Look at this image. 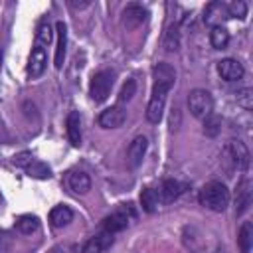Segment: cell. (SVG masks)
I'll list each match as a JSON object with an SVG mask.
<instances>
[{
	"label": "cell",
	"mask_w": 253,
	"mask_h": 253,
	"mask_svg": "<svg viewBox=\"0 0 253 253\" xmlns=\"http://www.w3.org/2000/svg\"><path fill=\"white\" fill-rule=\"evenodd\" d=\"M198 200L204 208H208L211 211H223L229 206V190L221 182H208L200 190Z\"/></svg>",
	"instance_id": "cell-1"
},
{
	"label": "cell",
	"mask_w": 253,
	"mask_h": 253,
	"mask_svg": "<svg viewBox=\"0 0 253 253\" xmlns=\"http://www.w3.org/2000/svg\"><path fill=\"white\" fill-rule=\"evenodd\" d=\"M115 85V71L111 69H103L99 73L93 75L91 83H89V95L95 103H103L107 101V97L111 95V89Z\"/></svg>",
	"instance_id": "cell-2"
},
{
	"label": "cell",
	"mask_w": 253,
	"mask_h": 253,
	"mask_svg": "<svg viewBox=\"0 0 253 253\" xmlns=\"http://www.w3.org/2000/svg\"><path fill=\"white\" fill-rule=\"evenodd\" d=\"M188 107L196 119H206L213 113V99L206 89H194L188 95Z\"/></svg>",
	"instance_id": "cell-3"
},
{
	"label": "cell",
	"mask_w": 253,
	"mask_h": 253,
	"mask_svg": "<svg viewBox=\"0 0 253 253\" xmlns=\"http://www.w3.org/2000/svg\"><path fill=\"white\" fill-rule=\"evenodd\" d=\"M152 77H154V85H152V91L156 93H166L174 87V81H176V71L170 63H156L154 69H152Z\"/></svg>",
	"instance_id": "cell-4"
},
{
	"label": "cell",
	"mask_w": 253,
	"mask_h": 253,
	"mask_svg": "<svg viewBox=\"0 0 253 253\" xmlns=\"http://www.w3.org/2000/svg\"><path fill=\"white\" fill-rule=\"evenodd\" d=\"M217 73H219L221 79H225V81H239V79L243 77L245 69H243L241 61L227 57V59H221V61L217 63Z\"/></svg>",
	"instance_id": "cell-5"
},
{
	"label": "cell",
	"mask_w": 253,
	"mask_h": 253,
	"mask_svg": "<svg viewBox=\"0 0 253 253\" xmlns=\"http://www.w3.org/2000/svg\"><path fill=\"white\" fill-rule=\"evenodd\" d=\"M164 103H166V93H156L152 91L150 101L146 105V121L152 125H158L164 113Z\"/></svg>",
	"instance_id": "cell-6"
},
{
	"label": "cell",
	"mask_w": 253,
	"mask_h": 253,
	"mask_svg": "<svg viewBox=\"0 0 253 253\" xmlns=\"http://www.w3.org/2000/svg\"><path fill=\"white\" fill-rule=\"evenodd\" d=\"M125 119H126V113H125L119 105H115V107H109V109L101 111V115H99V125H101L103 128H119V126L125 123Z\"/></svg>",
	"instance_id": "cell-7"
},
{
	"label": "cell",
	"mask_w": 253,
	"mask_h": 253,
	"mask_svg": "<svg viewBox=\"0 0 253 253\" xmlns=\"http://www.w3.org/2000/svg\"><path fill=\"white\" fill-rule=\"evenodd\" d=\"M146 148H148V140H146V136L138 134V136L132 138V142L128 144V150H126L128 164H130L132 168H136V166L142 162V158H144V154H146Z\"/></svg>",
	"instance_id": "cell-8"
},
{
	"label": "cell",
	"mask_w": 253,
	"mask_h": 253,
	"mask_svg": "<svg viewBox=\"0 0 253 253\" xmlns=\"http://www.w3.org/2000/svg\"><path fill=\"white\" fill-rule=\"evenodd\" d=\"M251 206V182L243 178L235 190V213L243 215Z\"/></svg>",
	"instance_id": "cell-9"
},
{
	"label": "cell",
	"mask_w": 253,
	"mask_h": 253,
	"mask_svg": "<svg viewBox=\"0 0 253 253\" xmlns=\"http://www.w3.org/2000/svg\"><path fill=\"white\" fill-rule=\"evenodd\" d=\"M45 63H47V55H45L43 47L36 43L34 49H32V53H30V61H28V73H30V77H40L43 73V69H45Z\"/></svg>",
	"instance_id": "cell-10"
},
{
	"label": "cell",
	"mask_w": 253,
	"mask_h": 253,
	"mask_svg": "<svg viewBox=\"0 0 253 253\" xmlns=\"http://www.w3.org/2000/svg\"><path fill=\"white\" fill-rule=\"evenodd\" d=\"M184 192H186V184H182V182H178V180H174V178L164 180L162 186H160V198H162L164 204H172V202L178 200Z\"/></svg>",
	"instance_id": "cell-11"
},
{
	"label": "cell",
	"mask_w": 253,
	"mask_h": 253,
	"mask_svg": "<svg viewBox=\"0 0 253 253\" xmlns=\"http://www.w3.org/2000/svg\"><path fill=\"white\" fill-rule=\"evenodd\" d=\"M148 16V10L140 4H128L125 10H123V24L128 26V28H134V26H140Z\"/></svg>",
	"instance_id": "cell-12"
},
{
	"label": "cell",
	"mask_w": 253,
	"mask_h": 253,
	"mask_svg": "<svg viewBox=\"0 0 253 253\" xmlns=\"http://www.w3.org/2000/svg\"><path fill=\"white\" fill-rule=\"evenodd\" d=\"M55 34H57V43H55V57H53V65L57 69H61L63 59H65V49H67V26L63 22L55 24Z\"/></svg>",
	"instance_id": "cell-13"
},
{
	"label": "cell",
	"mask_w": 253,
	"mask_h": 253,
	"mask_svg": "<svg viewBox=\"0 0 253 253\" xmlns=\"http://www.w3.org/2000/svg\"><path fill=\"white\" fill-rule=\"evenodd\" d=\"M227 150L231 152V160L237 164L239 170H247V168H249V158H251V154H249L247 146H245L241 140H231L229 146H227Z\"/></svg>",
	"instance_id": "cell-14"
},
{
	"label": "cell",
	"mask_w": 253,
	"mask_h": 253,
	"mask_svg": "<svg viewBox=\"0 0 253 253\" xmlns=\"http://www.w3.org/2000/svg\"><path fill=\"white\" fill-rule=\"evenodd\" d=\"M128 219H130L128 213L123 211V210H119V211H115V213H111V215H107L103 219V227L109 233H117V231H123L128 225Z\"/></svg>",
	"instance_id": "cell-15"
},
{
	"label": "cell",
	"mask_w": 253,
	"mask_h": 253,
	"mask_svg": "<svg viewBox=\"0 0 253 253\" xmlns=\"http://www.w3.org/2000/svg\"><path fill=\"white\" fill-rule=\"evenodd\" d=\"M65 126H67V138L73 146H79L81 144V117L77 111H71L67 115V121H65Z\"/></svg>",
	"instance_id": "cell-16"
},
{
	"label": "cell",
	"mask_w": 253,
	"mask_h": 253,
	"mask_svg": "<svg viewBox=\"0 0 253 253\" xmlns=\"http://www.w3.org/2000/svg\"><path fill=\"white\" fill-rule=\"evenodd\" d=\"M237 245L241 253H249L251 245H253V223L251 221H243L239 231H237Z\"/></svg>",
	"instance_id": "cell-17"
},
{
	"label": "cell",
	"mask_w": 253,
	"mask_h": 253,
	"mask_svg": "<svg viewBox=\"0 0 253 253\" xmlns=\"http://www.w3.org/2000/svg\"><path fill=\"white\" fill-rule=\"evenodd\" d=\"M71 219H73V211H71V208H67V206H55V208L49 211V221H51L53 227H63V225H67Z\"/></svg>",
	"instance_id": "cell-18"
},
{
	"label": "cell",
	"mask_w": 253,
	"mask_h": 253,
	"mask_svg": "<svg viewBox=\"0 0 253 253\" xmlns=\"http://www.w3.org/2000/svg\"><path fill=\"white\" fill-rule=\"evenodd\" d=\"M69 188L75 194H87L91 190V178L85 172H73L69 176Z\"/></svg>",
	"instance_id": "cell-19"
},
{
	"label": "cell",
	"mask_w": 253,
	"mask_h": 253,
	"mask_svg": "<svg viewBox=\"0 0 253 253\" xmlns=\"http://www.w3.org/2000/svg\"><path fill=\"white\" fill-rule=\"evenodd\" d=\"M210 43L213 49H225L229 43V32L223 26H213L210 32Z\"/></svg>",
	"instance_id": "cell-20"
},
{
	"label": "cell",
	"mask_w": 253,
	"mask_h": 253,
	"mask_svg": "<svg viewBox=\"0 0 253 253\" xmlns=\"http://www.w3.org/2000/svg\"><path fill=\"white\" fill-rule=\"evenodd\" d=\"M223 18V16H227V4H223V2H211L208 8H206V12H204V22L206 24H215V20L217 18Z\"/></svg>",
	"instance_id": "cell-21"
},
{
	"label": "cell",
	"mask_w": 253,
	"mask_h": 253,
	"mask_svg": "<svg viewBox=\"0 0 253 253\" xmlns=\"http://www.w3.org/2000/svg\"><path fill=\"white\" fill-rule=\"evenodd\" d=\"M140 206H142L144 211L152 213L158 208V192L154 188H144L140 192Z\"/></svg>",
	"instance_id": "cell-22"
},
{
	"label": "cell",
	"mask_w": 253,
	"mask_h": 253,
	"mask_svg": "<svg viewBox=\"0 0 253 253\" xmlns=\"http://www.w3.org/2000/svg\"><path fill=\"white\" fill-rule=\"evenodd\" d=\"M38 227H40V219L36 215H22V217L16 219V229L24 235H30V233L38 231Z\"/></svg>",
	"instance_id": "cell-23"
},
{
	"label": "cell",
	"mask_w": 253,
	"mask_h": 253,
	"mask_svg": "<svg viewBox=\"0 0 253 253\" xmlns=\"http://www.w3.org/2000/svg\"><path fill=\"white\" fill-rule=\"evenodd\" d=\"M26 172H28L30 178H40V180H47V178L51 176L49 166L43 164V162H40V160H34V162L26 168Z\"/></svg>",
	"instance_id": "cell-24"
},
{
	"label": "cell",
	"mask_w": 253,
	"mask_h": 253,
	"mask_svg": "<svg viewBox=\"0 0 253 253\" xmlns=\"http://www.w3.org/2000/svg\"><path fill=\"white\" fill-rule=\"evenodd\" d=\"M219 130H221V119H219V115H208L206 119H204V132H206V136H217L219 134Z\"/></svg>",
	"instance_id": "cell-25"
},
{
	"label": "cell",
	"mask_w": 253,
	"mask_h": 253,
	"mask_svg": "<svg viewBox=\"0 0 253 253\" xmlns=\"http://www.w3.org/2000/svg\"><path fill=\"white\" fill-rule=\"evenodd\" d=\"M180 47V32L178 26H170L166 36H164V49L166 51H178Z\"/></svg>",
	"instance_id": "cell-26"
},
{
	"label": "cell",
	"mask_w": 253,
	"mask_h": 253,
	"mask_svg": "<svg viewBox=\"0 0 253 253\" xmlns=\"http://www.w3.org/2000/svg\"><path fill=\"white\" fill-rule=\"evenodd\" d=\"M51 40H53L51 26H49V24H40V28H38V32H36V43H38V45H47Z\"/></svg>",
	"instance_id": "cell-27"
},
{
	"label": "cell",
	"mask_w": 253,
	"mask_h": 253,
	"mask_svg": "<svg viewBox=\"0 0 253 253\" xmlns=\"http://www.w3.org/2000/svg\"><path fill=\"white\" fill-rule=\"evenodd\" d=\"M245 16H247V4L245 2L237 0V2H231L227 6V18H239V20H243Z\"/></svg>",
	"instance_id": "cell-28"
},
{
	"label": "cell",
	"mask_w": 253,
	"mask_h": 253,
	"mask_svg": "<svg viewBox=\"0 0 253 253\" xmlns=\"http://www.w3.org/2000/svg\"><path fill=\"white\" fill-rule=\"evenodd\" d=\"M237 105H241L245 111L253 109V89L245 87V89L237 91Z\"/></svg>",
	"instance_id": "cell-29"
},
{
	"label": "cell",
	"mask_w": 253,
	"mask_h": 253,
	"mask_svg": "<svg viewBox=\"0 0 253 253\" xmlns=\"http://www.w3.org/2000/svg\"><path fill=\"white\" fill-rule=\"evenodd\" d=\"M134 93H136V81H134V79H126V83L123 85V89H121V93H119V103L130 101Z\"/></svg>",
	"instance_id": "cell-30"
},
{
	"label": "cell",
	"mask_w": 253,
	"mask_h": 253,
	"mask_svg": "<svg viewBox=\"0 0 253 253\" xmlns=\"http://www.w3.org/2000/svg\"><path fill=\"white\" fill-rule=\"evenodd\" d=\"M32 162H34V156H32V152H28V150L18 152V154L12 158V164L18 166V168H28Z\"/></svg>",
	"instance_id": "cell-31"
},
{
	"label": "cell",
	"mask_w": 253,
	"mask_h": 253,
	"mask_svg": "<svg viewBox=\"0 0 253 253\" xmlns=\"http://www.w3.org/2000/svg\"><path fill=\"white\" fill-rule=\"evenodd\" d=\"M105 247L101 245V241L97 239V237H93V239H89L85 245H83V249H81V253H101Z\"/></svg>",
	"instance_id": "cell-32"
},
{
	"label": "cell",
	"mask_w": 253,
	"mask_h": 253,
	"mask_svg": "<svg viewBox=\"0 0 253 253\" xmlns=\"http://www.w3.org/2000/svg\"><path fill=\"white\" fill-rule=\"evenodd\" d=\"M69 6H71V8H87V6H89V2H73V0H71V2H69Z\"/></svg>",
	"instance_id": "cell-33"
},
{
	"label": "cell",
	"mask_w": 253,
	"mask_h": 253,
	"mask_svg": "<svg viewBox=\"0 0 253 253\" xmlns=\"http://www.w3.org/2000/svg\"><path fill=\"white\" fill-rule=\"evenodd\" d=\"M0 63H2V51H0Z\"/></svg>",
	"instance_id": "cell-34"
}]
</instances>
